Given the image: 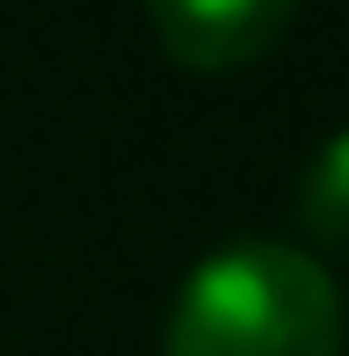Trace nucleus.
Here are the masks:
<instances>
[{"label":"nucleus","instance_id":"1","mask_svg":"<svg viewBox=\"0 0 349 356\" xmlns=\"http://www.w3.org/2000/svg\"><path fill=\"white\" fill-rule=\"evenodd\" d=\"M342 284L284 240H233L182 277L161 356H342Z\"/></svg>","mask_w":349,"mask_h":356},{"label":"nucleus","instance_id":"2","mask_svg":"<svg viewBox=\"0 0 349 356\" xmlns=\"http://www.w3.org/2000/svg\"><path fill=\"white\" fill-rule=\"evenodd\" d=\"M146 15H153V37L168 44L174 66L233 73V66H255L284 37L298 0H146Z\"/></svg>","mask_w":349,"mask_h":356},{"label":"nucleus","instance_id":"3","mask_svg":"<svg viewBox=\"0 0 349 356\" xmlns=\"http://www.w3.org/2000/svg\"><path fill=\"white\" fill-rule=\"evenodd\" d=\"M298 218H306V233L320 240V248L349 254V131H335L320 145L306 189H298Z\"/></svg>","mask_w":349,"mask_h":356}]
</instances>
